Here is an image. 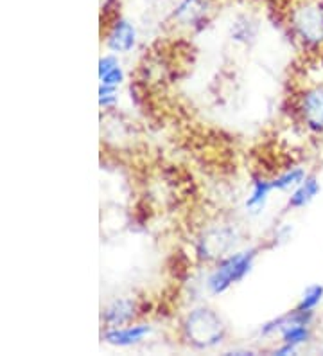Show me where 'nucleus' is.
<instances>
[{"label": "nucleus", "mask_w": 323, "mask_h": 356, "mask_svg": "<svg viewBox=\"0 0 323 356\" xmlns=\"http://www.w3.org/2000/svg\"><path fill=\"white\" fill-rule=\"evenodd\" d=\"M282 339H284V343H289V346H300V343L307 342L310 337L309 327L306 324H289V326L282 327Z\"/></svg>", "instance_id": "nucleus-13"}, {"label": "nucleus", "mask_w": 323, "mask_h": 356, "mask_svg": "<svg viewBox=\"0 0 323 356\" xmlns=\"http://www.w3.org/2000/svg\"><path fill=\"white\" fill-rule=\"evenodd\" d=\"M207 13V2L205 0H181L174 11V18L181 24H196Z\"/></svg>", "instance_id": "nucleus-9"}, {"label": "nucleus", "mask_w": 323, "mask_h": 356, "mask_svg": "<svg viewBox=\"0 0 323 356\" xmlns=\"http://www.w3.org/2000/svg\"><path fill=\"white\" fill-rule=\"evenodd\" d=\"M185 337L192 346L201 349L214 348L226 334V327L224 322L214 309L210 308H198L194 309L187 317L185 324Z\"/></svg>", "instance_id": "nucleus-1"}, {"label": "nucleus", "mask_w": 323, "mask_h": 356, "mask_svg": "<svg viewBox=\"0 0 323 356\" xmlns=\"http://www.w3.org/2000/svg\"><path fill=\"white\" fill-rule=\"evenodd\" d=\"M306 180V171L301 168H295V170L288 171V173L280 175L279 178H275L272 182L273 189H279V191H289L293 187H298L301 182Z\"/></svg>", "instance_id": "nucleus-12"}, {"label": "nucleus", "mask_w": 323, "mask_h": 356, "mask_svg": "<svg viewBox=\"0 0 323 356\" xmlns=\"http://www.w3.org/2000/svg\"><path fill=\"white\" fill-rule=\"evenodd\" d=\"M273 189L272 182H264V180H257L254 186V191H251V196L248 198V202H246V207L250 209L251 213H260L264 209V205H266V200H267V195H270V191Z\"/></svg>", "instance_id": "nucleus-11"}, {"label": "nucleus", "mask_w": 323, "mask_h": 356, "mask_svg": "<svg viewBox=\"0 0 323 356\" xmlns=\"http://www.w3.org/2000/svg\"><path fill=\"white\" fill-rule=\"evenodd\" d=\"M320 193V182L315 177H306V180L295 189V193L289 198V205L295 209L306 207L309 202L315 200V196Z\"/></svg>", "instance_id": "nucleus-10"}, {"label": "nucleus", "mask_w": 323, "mask_h": 356, "mask_svg": "<svg viewBox=\"0 0 323 356\" xmlns=\"http://www.w3.org/2000/svg\"><path fill=\"white\" fill-rule=\"evenodd\" d=\"M289 353H295V346H289V343H285L284 348L276 349L275 355H289Z\"/></svg>", "instance_id": "nucleus-18"}, {"label": "nucleus", "mask_w": 323, "mask_h": 356, "mask_svg": "<svg viewBox=\"0 0 323 356\" xmlns=\"http://www.w3.org/2000/svg\"><path fill=\"white\" fill-rule=\"evenodd\" d=\"M137 42V31L128 20L119 18L108 35V47L113 52H129Z\"/></svg>", "instance_id": "nucleus-6"}, {"label": "nucleus", "mask_w": 323, "mask_h": 356, "mask_svg": "<svg viewBox=\"0 0 323 356\" xmlns=\"http://www.w3.org/2000/svg\"><path fill=\"white\" fill-rule=\"evenodd\" d=\"M255 259V250H248V252L235 254V256L224 259L220 265V268L215 270L214 274L208 279V288L212 293H223L224 290H229L232 284L241 281L248 272L251 270Z\"/></svg>", "instance_id": "nucleus-3"}, {"label": "nucleus", "mask_w": 323, "mask_h": 356, "mask_svg": "<svg viewBox=\"0 0 323 356\" xmlns=\"http://www.w3.org/2000/svg\"><path fill=\"white\" fill-rule=\"evenodd\" d=\"M135 306L129 299H119L115 302L108 306L103 313V318L108 326L117 327V326H124L126 322H129L135 315Z\"/></svg>", "instance_id": "nucleus-7"}, {"label": "nucleus", "mask_w": 323, "mask_h": 356, "mask_svg": "<svg viewBox=\"0 0 323 356\" xmlns=\"http://www.w3.org/2000/svg\"><path fill=\"white\" fill-rule=\"evenodd\" d=\"M149 333V327L147 326H131L124 327V330H112L104 333L103 339L106 340L108 343H113V346H133V343H138L140 340H144V337Z\"/></svg>", "instance_id": "nucleus-8"}, {"label": "nucleus", "mask_w": 323, "mask_h": 356, "mask_svg": "<svg viewBox=\"0 0 323 356\" xmlns=\"http://www.w3.org/2000/svg\"><path fill=\"white\" fill-rule=\"evenodd\" d=\"M235 245V232L232 229H214L199 241V256L205 259H217Z\"/></svg>", "instance_id": "nucleus-4"}, {"label": "nucleus", "mask_w": 323, "mask_h": 356, "mask_svg": "<svg viewBox=\"0 0 323 356\" xmlns=\"http://www.w3.org/2000/svg\"><path fill=\"white\" fill-rule=\"evenodd\" d=\"M101 85H104V87H119L122 83V79H124V72H122L121 65L113 67L110 72H106L104 76H101Z\"/></svg>", "instance_id": "nucleus-15"}, {"label": "nucleus", "mask_w": 323, "mask_h": 356, "mask_svg": "<svg viewBox=\"0 0 323 356\" xmlns=\"http://www.w3.org/2000/svg\"><path fill=\"white\" fill-rule=\"evenodd\" d=\"M119 63H117V60L113 56H104L103 60L99 61V78L101 76H104L106 72H110V70L113 69V67H117Z\"/></svg>", "instance_id": "nucleus-17"}, {"label": "nucleus", "mask_w": 323, "mask_h": 356, "mask_svg": "<svg viewBox=\"0 0 323 356\" xmlns=\"http://www.w3.org/2000/svg\"><path fill=\"white\" fill-rule=\"evenodd\" d=\"M295 33L307 45L323 44V0H304L291 13Z\"/></svg>", "instance_id": "nucleus-2"}, {"label": "nucleus", "mask_w": 323, "mask_h": 356, "mask_svg": "<svg viewBox=\"0 0 323 356\" xmlns=\"http://www.w3.org/2000/svg\"><path fill=\"white\" fill-rule=\"evenodd\" d=\"M115 101H117L115 87H104V85H101V88H99L101 106H112Z\"/></svg>", "instance_id": "nucleus-16"}, {"label": "nucleus", "mask_w": 323, "mask_h": 356, "mask_svg": "<svg viewBox=\"0 0 323 356\" xmlns=\"http://www.w3.org/2000/svg\"><path fill=\"white\" fill-rule=\"evenodd\" d=\"M301 113L310 130L323 131V88H310L304 94Z\"/></svg>", "instance_id": "nucleus-5"}, {"label": "nucleus", "mask_w": 323, "mask_h": 356, "mask_svg": "<svg viewBox=\"0 0 323 356\" xmlns=\"http://www.w3.org/2000/svg\"><path fill=\"white\" fill-rule=\"evenodd\" d=\"M323 299V286L322 284H315V286H309L304 293V299H301L300 309H315L316 306L322 302Z\"/></svg>", "instance_id": "nucleus-14"}]
</instances>
